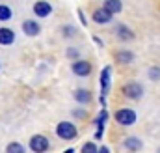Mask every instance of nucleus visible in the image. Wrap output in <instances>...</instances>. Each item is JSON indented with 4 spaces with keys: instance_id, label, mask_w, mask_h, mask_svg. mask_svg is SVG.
I'll list each match as a JSON object with an SVG mask.
<instances>
[{
    "instance_id": "nucleus-24",
    "label": "nucleus",
    "mask_w": 160,
    "mask_h": 153,
    "mask_svg": "<svg viewBox=\"0 0 160 153\" xmlns=\"http://www.w3.org/2000/svg\"><path fill=\"white\" fill-rule=\"evenodd\" d=\"M75 116H78V118H84V116H86V112H84V110H77V112H75Z\"/></svg>"
},
{
    "instance_id": "nucleus-3",
    "label": "nucleus",
    "mask_w": 160,
    "mask_h": 153,
    "mask_svg": "<svg viewBox=\"0 0 160 153\" xmlns=\"http://www.w3.org/2000/svg\"><path fill=\"white\" fill-rule=\"evenodd\" d=\"M116 121H118L119 125H125V127L134 125V123H136V112L130 110V108H119V110L116 112Z\"/></svg>"
},
{
    "instance_id": "nucleus-8",
    "label": "nucleus",
    "mask_w": 160,
    "mask_h": 153,
    "mask_svg": "<svg viewBox=\"0 0 160 153\" xmlns=\"http://www.w3.org/2000/svg\"><path fill=\"white\" fill-rule=\"evenodd\" d=\"M32 9H34V13H36L38 17L43 19V17H48V15H50L52 6H50L47 0H39V2H36V4H34V8H32Z\"/></svg>"
},
{
    "instance_id": "nucleus-22",
    "label": "nucleus",
    "mask_w": 160,
    "mask_h": 153,
    "mask_svg": "<svg viewBox=\"0 0 160 153\" xmlns=\"http://www.w3.org/2000/svg\"><path fill=\"white\" fill-rule=\"evenodd\" d=\"M78 17H80V21H82V24L86 26L88 23H86V19H84V13H82V9H78Z\"/></svg>"
},
{
    "instance_id": "nucleus-2",
    "label": "nucleus",
    "mask_w": 160,
    "mask_h": 153,
    "mask_svg": "<svg viewBox=\"0 0 160 153\" xmlns=\"http://www.w3.org/2000/svg\"><path fill=\"white\" fill-rule=\"evenodd\" d=\"M121 92H123V95H125L127 99H132V101H136V99H140V97L143 95V88H142L138 82H128V84H125V86L121 88Z\"/></svg>"
},
{
    "instance_id": "nucleus-11",
    "label": "nucleus",
    "mask_w": 160,
    "mask_h": 153,
    "mask_svg": "<svg viewBox=\"0 0 160 153\" xmlns=\"http://www.w3.org/2000/svg\"><path fill=\"white\" fill-rule=\"evenodd\" d=\"M116 34H118V38H119L121 41H130V39L134 38L132 30H130L128 26H125V24H119V26L116 28Z\"/></svg>"
},
{
    "instance_id": "nucleus-10",
    "label": "nucleus",
    "mask_w": 160,
    "mask_h": 153,
    "mask_svg": "<svg viewBox=\"0 0 160 153\" xmlns=\"http://www.w3.org/2000/svg\"><path fill=\"white\" fill-rule=\"evenodd\" d=\"M15 41V32L11 28H0V45H11Z\"/></svg>"
},
{
    "instance_id": "nucleus-14",
    "label": "nucleus",
    "mask_w": 160,
    "mask_h": 153,
    "mask_svg": "<svg viewBox=\"0 0 160 153\" xmlns=\"http://www.w3.org/2000/svg\"><path fill=\"white\" fill-rule=\"evenodd\" d=\"M75 99L78 101L80 105H88V103L91 101V93H89L88 90H77V92H75Z\"/></svg>"
},
{
    "instance_id": "nucleus-17",
    "label": "nucleus",
    "mask_w": 160,
    "mask_h": 153,
    "mask_svg": "<svg viewBox=\"0 0 160 153\" xmlns=\"http://www.w3.org/2000/svg\"><path fill=\"white\" fill-rule=\"evenodd\" d=\"M6 151L8 153H22L24 151V148H22L21 144H17V142H11V144L6 148Z\"/></svg>"
},
{
    "instance_id": "nucleus-23",
    "label": "nucleus",
    "mask_w": 160,
    "mask_h": 153,
    "mask_svg": "<svg viewBox=\"0 0 160 153\" xmlns=\"http://www.w3.org/2000/svg\"><path fill=\"white\" fill-rule=\"evenodd\" d=\"M99 151H101V153H108V151H110V148H106V146H101V148H99Z\"/></svg>"
},
{
    "instance_id": "nucleus-9",
    "label": "nucleus",
    "mask_w": 160,
    "mask_h": 153,
    "mask_svg": "<svg viewBox=\"0 0 160 153\" xmlns=\"http://www.w3.org/2000/svg\"><path fill=\"white\" fill-rule=\"evenodd\" d=\"M22 32H24L26 36L34 38V36H38V34L41 32V26L36 23V21H24V23H22Z\"/></svg>"
},
{
    "instance_id": "nucleus-18",
    "label": "nucleus",
    "mask_w": 160,
    "mask_h": 153,
    "mask_svg": "<svg viewBox=\"0 0 160 153\" xmlns=\"http://www.w3.org/2000/svg\"><path fill=\"white\" fill-rule=\"evenodd\" d=\"M80 151H82V153H97V151H99V148H97L93 142H88V144H84V146H82V150H80Z\"/></svg>"
},
{
    "instance_id": "nucleus-20",
    "label": "nucleus",
    "mask_w": 160,
    "mask_h": 153,
    "mask_svg": "<svg viewBox=\"0 0 160 153\" xmlns=\"http://www.w3.org/2000/svg\"><path fill=\"white\" fill-rule=\"evenodd\" d=\"M62 32H63V36H67V38L75 36V28H73V26H63V28H62Z\"/></svg>"
},
{
    "instance_id": "nucleus-16",
    "label": "nucleus",
    "mask_w": 160,
    "mask_h": 153,
    "mask_svg": "<svg viewBox=\"0 0 160 153\" xmlns=\"http://www.w3.org/2000/svg\"><path fill=\"white\" fill-rule=\"evenodd\" d=\"M11 15H13L11 8H9V6H6V4H0V21H2V23H4V21H9V19H11Z\"/></svg>"
},
{
    "instance_id": "nucleus-12",
    "label": "nucleus",
    "mask_w": 160,
    "mask_h": 153,
    "mask_svg": "<svg viewBox=\"0 0 160 153\" xmlns=\"http://www.w3.org/2000/svg\"><path fill=\"white\" fill-rule=\"evenodd\" d=\"M132 60H134V54H132L130 50H119V52L116 54V62H118V64H123V66L132 64Z\"/></svg>"
},
{
    "instance_id": "nucleus-1",
    "label": "nucleus",
    "mask_w": 160,
    "mask_h": 153,
    "mask_svg": "<svg viewBox=\"0 0 160 153\" xmlns=\"http://www.w3.org/2000/svg\"><path fill=\"white\" fill-rule=\"evenodd\" d=\"M77 133L78 131H77V127L71 121H60L56 125V135L62 140H75L77 138Z\"/></svg>"
},
{
    "instance_id": "nucleus-21",
    "label": "nucleus",
    "mask_w": 160,
    "mask_h": 153,
    "mask_svg": "<svg viewBox=\"0 0 160 153\" xmlns=\"http://www.w3.org/2000/svg\"><path fill=\"white\" fill-rule=\"evenodd\" d=\"M67 56H69V58H75V56H78V50H77L75 47H71V49L67 50Z\"/></svg>"
},
{
    "instance_id": "nucleus-7",
    "label": "nucleus",
    "mask_w": 160,
    "mask_h": 153,
    "mask_svg": "<svg viewBox=\"0 0 160 153\" xmlns=\"http://www.w3.org/2000/svg\"><path fill=\"white\" fill-rule=\"evenodd\" d=\"M110 76H112V69L104 67L102 73H101V99L102 101H104V97L108 93V88H110Z\"/></svg>"
},
{
    "instance_id": "nucleus-25",
    "label": "nucleus",
    "mask_w": 160,
    "mask_h": 153,
    "mask_svg": "<svg viewBox=\"0 0 160 153\" xmlns=\"http://www.w3.org/2000/svg\"><path fill=\"white\" fill-rule=\"evenodd\" d=\"M93 41H95L97 45H102V41H101V39H99V38H95V36H93Z\"/></svg>"
},
{
    "instance_id": "nucleus-15",
    "label": "nucleus",
    "mask_w": 160,
    "mask_h": 153,
    "mask_svg": "<svg viewBox=\"0 0 160 153\" xmlns=\"http://www.w3.org/2000/svg\"><path fill=\"white\" fill-rule=\"evenodd\" d=\"M104 8L108 11H112V13H119L121 9H123V4H121V0H106Z\"/></svg>"
},
{
    "instance_id": "nucleus-4",
    "label": "nucleus",
    "mask_w": 160,
    "mask_h": 153,
    "mask_svg": "<svg viewBox=\"0 0 160 153\" xmlns=\"http://www.w3.org/2000/svg\"><path fill=\"white\" fill-rule=\"evenodd\" d=\"M50 148V144H48V138L47 136H43V135H34L32 138H30V150L36 153H43L47 151Z\"/></svg>"
},
{
    "instance_id": "nucleus-6",
    "label": "nucleus",
    "mask_w": 160,
    "mask_h": 153,
    "mask_svg": "<svg viewBox=\"0 0 160 153\" xmlns=\"http://www.w3.org/2000/svg\"><path fill=\"white\" fill-rule=\"evenodd\" d=\"M71 69H73V73L77 76H88L91 73V64L88 60H75Z\"/></svg>"
},
{
    "instance_id": "nucleus-5",
    "label": "nucleus",
    "mask_w": 160,
    "mask_h": 153,
    "mask_svg": "<svg viewBox=\"0 0 160 153\" xmlns=\"http://www.w3.org/2000/svg\"><path fill=\"white\" fill-rule=\"evenodd\" d=\"M112 11H108L104 6L102 8H99V9H93V13H91V19L97 23V24H108L110 21H112Z\"/></svg>"
},
{
    "instance_id": "nucleus-19",
    "label": "nucleus",
    "mask_w": 160,
    "mask_h": 153,
    "mask_svg": "<svg viewBox=\"0 0 160 153\" xmlns=\"http://www.w3.org/2000/svg\"><path fill=\"white\" fill-rule=\"evenodd\" d=\"M149 78H151V80H160V67L158 66L149 69Z\"/></svg>"
},
{
    "instance_id": "nucleus-13",
    "label": "nucleus",
    "mask_w": 160,
    "mask_h": 153,
    "mask_svg": "<svg viewBox=\"0 0 160 153\" xmlns=\"http://www.w3.org/2000/svg\"><path fill=\"white\" fill-rule=\"evenodd\" d=\"M123 146H125V150L136 151V150H140V148H142V140H140V138H136V136H128V138H125Z\"/></svg>"
}]
</instances>
